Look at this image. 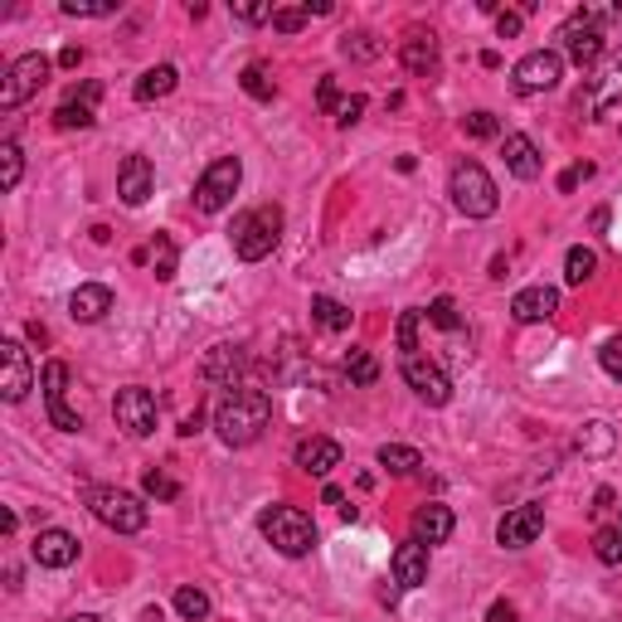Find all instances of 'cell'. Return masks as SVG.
Here are the masks:
<instances>
[{
  "label": "cell",
  "instance_id": "9",
  "mask_svg": "<svg viewBox=\"0 0 622 622\" xmlns=\"http://www.w3.org/2000/svg\"><path fill=\"white\" fill-rule=\"evenodd\" d=\"M112 418H117L122 433L151 438L156 433V394L142 389V384H127V389H117V399H112Z\"/></svg>",
  "mask_w": 622,
  "mask_h": 622
},
{
  "label": "cell",
  "instance_id": "55",
  "mask_svg": "<svg viewBox=\"0 0 622 622\" xmlns=\"http://www.w3.org/2000/svg\"><path fill=\"white\" fill-rule=\"evenodd\" d=\"M25 331H30V341H39V346H44V341H49V331H44V326H39V321H30V326H25Z\"/></svg>",
  "mask_w": 622,
  "mask_h": 622
},
{
  "label": "cell",
  "instance_id": "33",
  "mask_svg": "<svg viewBox=\"0 0 622 622\" xmlns=\"http://www.w3.org/2000/svg\"><path fill=\"white\" fill-rule=\"evenodd\" d=\"M593 554L603 564H622V516L613 520V525H598V535H593Z\"/></svg>",
  "mask_w": 622,
  "mask_h": 622
},
{
  "label": "cell",
  "instance_id": "10",
  "mask_svg": "<svg viewBox=\"0 0 622 622\" xmlns=\"http://www.w3.org/2000/svg\"><path fill=\"white\" fill-rule=\"evenodd\" d=\"M564 78V54H554V49H535V54H525V59L511 69V88L516 93H550L554 83Z\"/></svg>",
  "mask_w": 622,
  "mask_h": 622
},
{
  "label": "cell",
  "instance_id": "1",
  "mask_svg": "<svg viewBox=\"0 0 622 622\" xmlns=\"http://www.w3.org/2000/svg\"><path fill=\"white\" fill-rule=\"evenodd\" d=\"M273 423V399H268L263 389H229L219 404H214V428H219V438L229 448H248L263 438V428Z\"/></svg>",
  "mask_w": 622,
  "mask_h": 622
},
{
  "label": "cell",
  "instance_id": "28",
  "mask_svg": "<svg viewBox=\"0 0 622 622\" xmlns=\"http://www.w3.org/2000/svg\"><path fill=\"white\" fill-rule=\"evenodd\" d=\"M593 273H598V253L574 244L569 253H564V282H569V287H584V282H593Z\"/></svg>",
  "mask_w": 622,
  "mask_h": 622
},
{
  "label": "cell",
  "instance_id": "44",
  "mask_svg": "<svg viewBox=\"0 0 622 622\" xmlns=\"http://www.w3.org/2000/svg\"><path fill=\"white\" fill-rule=\"evenodd\" d=\"M598 365L608 370L618 384H622V336H613V341H603V350H598Z\"/></svg>",
  "mask_w": 622,
  "mask_h": 622
},
{
  "label": "cell",
  "instance_id": "13",
  "mask_svg": "<svg viewBox=\"0 0 622 622\" xmlns=\"http://www.w3.org/2000/svg\"><path fill=\"white\" fill-rule=\"evenodd\" d=\"M0 394H5V404H20L30 389H35V365H30V350L20 341H0Z\"/></svg>",
  "mask_w": 622,
  "mask_h": 622
},
{
  "label": "cell",
  "instance_id": "53",
  "mask_svg": "<svg viewBox=\"0 0 622 622\" xmlns=\"http://www.w3.org/2000/svg\"><path fill=\"white\" fill-rule=\"evenodd\" d=\"M78 64H83V49H73V44H69V49L59 54V69H78Z\"/></svg>",
  "mask_w": 622,
  "mask_h": 622
},
{
  "label": "cell",
  "instance_id": "16",
  "mask_svg": "<svg viewBox=\"0 0 622 622\" xmlns=\"http://www.w3.org/2000/svg\"><path fill=\"white\" fill-rule=\"evenodd\" d=\"M151 190H156V166L146 161L142 151H132L127 161H122V171H117V195H122V205L142 210L146 200H151Z\"/></svg>",
  "mask_w": 622,
  "mask_h": 622
},
{
  "label": "cell",
  "instance_id": "52",
  "mask_svg": "<svg viewBox=\"0 0 622 622\" xmlns=\"http://www.w3.org/2000/svg\"><path fill=\"white\" fill-rule=\"evenodd\" d=\"M608 511H613V491H608V486H603V491L593 496V516H608Z\"/></svg>",
  "mask_w": 622,
  "mask_h": 622
},
{
  "label": "cell",
  "instance_id": "14",
  "mask_svg": "<svg viewBox=\"0 0 622 622\" xmlns=\"http://www.w3.org/2000/svg\"><path fill=\"white\" fill-rule=\"evenodd\" d=\"M540 530H545V506H516V511L501 516V525H496V540H501L506 550H525L540 540Z\"/></svg>",
  "mask_w": 622,
  "mask_h": 622
},
{
  "label": "cell",
  "instance_id": "23",
  "mask_svg": "<svg viewBox=\"0 0 622 622\" xmlns=\"http://www.w3.org/2000/svg\"><path fill=\"white\" fill-rule=\"evenodd\" d=\"M297 467L307 472V477H326L331 467H341V443H336V438H302Z\"/></svg>",
  "mask_w": 622,
  "mask_h": 622
},
{
  "label": "cell",
  "instance_id": "36",
  "mask_svg": "<svg viewBox=\"0 0 622 622\" xmlns=\"http://www.w3.org/2000/svg\"><path fill=\"white\" fill-rule=\"evenodd\" d=\"M418 321H423V312H418V307L399 312V326H394V341H399L404 355H418Z\"/></svg>",
  "mask_w": 622,
  "mask_h": 622
},
{
  "label": "cell",
  "instance_id": "37",
  "mask_svg": "<svg viewBox=\"0 0 622 622\" xmlns=\"http://www.w3.org/2000/svg\"><path fill=\"white\" fill-rule=\"evenodd\" d=\"M346 375L355 380V384H375L380 380L375 355H370V350H350V355H346Z\"/></svg>",
  "mask_w": 622,
  "mask_h": 622
},
{
  "label": "cell",
  "instance_id": "40",
  "mask_svg": "<svg viewBox=\"0 0 622 622\" xmlns=\"http://www.w3.org/2000/svg\"><path fill=\"white\" fill-rule=\"evenodd\" d=\"M64 15L103 20V15H117V0H64Z\"/></svg>",
  "mask_w": 622,
  "mask_h": 622
},
{
  "label": "cell",
  "instance_id": "5",
  "mask_svg": "<svg viewBox=\"0 0 622 622\" xmlns=\"http://www.w3.org/2000/svg\"><path fill=\"white\" fill-rule=\"evenodd\" d=\"M278 239H282V210L278 205H258L234 224V253H239L244 263H263V258L278 248Z\"/></svg>",
  "mask_w": 622,
  "mask_h": 622
},
{
  "label": "cell",
  "instance_id": "26",
  "mask_svg": "<svg viewBox=\"0 0 622 622\" xmlns=\"http://www.w3.org/2000/svg\"><path fill=\"white\" fill-rule=\"evenodd\" d=\"M69 312H73V321H103L112 312V292L103 282H83V287L69 297Z\"/></svg>",
  "mask_w": 622,
  "mask_h": 622
},
{
  "label": "cell",
  "instance_id": "39",
  "mask_svg": "<svg viewBox=\"0 0 622 622\" xmlns=\"http://www.w3.org/2000/svg\"><path fill=\"white\" fill-rule=\"evenodd\" d=\"M380 49H384V44L370 35V30H360V35H346V39H341V54H346V59H375Z\"/></svg>",
  "mask_w": 622,
  "mask_h": 622
},
{
  "label": "cell",
  "instance_id": "56",
  "mask_svg": "<svg viewBox=\"0 0 622 622\" xmlns=\"http://www.w3.org/2000/svg\"><path fill=\"white\" fill-rule=\"evenodd\" d=\"M166 613H161V608H146V613H142V622H161Z\"/></svg>",
  "mask_w": 622,
  "mask_h": 622
},
{
  "label": "cell",
  "instance_id": "17",
  "mask_svg": "<svg viewBox=\"0 0 622 622\" xmlns=\"http://www.w3.org/2000/svg\"><path fill=\"white\" fill-rule=\"evenodd\" d=\"M399 64H404V69H409L414 78H433L438 64H443L433 30H409V35L399 39Z\"/></svg>",
  "mask_w": 622,
  "mask_h": 622
},
{
  "label": "cell",
  "instance_id": "8",
  "mask_svg": "<svg viewBox=\"0 0 622 622\" xmlns=\"http://www.w3.org/2000/svg\"><path fill=\"white\" fill-rule=\"evenodd\" d=\"M49 73H54V59H44V54H25V59H15L5 69V83H0V108L15 112L20 103H30V98L49 83Z\"/></svg>",
  "mask_w": 622,
  "mask_h": 622
},
{
  "label": "cell",
  "instance_id": "47",
  "mask_svg": "<svg viewBox=\"0 0 622 622\" xmlns=\"http://www.w3.org/2000/svg\"><path fill=\"white\" fill-rule=\"evenodd\" d=\"M360 112H365V98H341V108H336V122H341V127H355L360 122Z\"/></svg>",
  "mask_w": 622,
  "mask_h": 622
},
{
  "label": "cell",
  "instance_id": "41",
  "mask_svg": "<svg viewBox=\"0 0 622 622\" xmlns=\"http://www.w3.org/2000/svg\"><path fill=\"white\" fill-rule=\"evenodd\" d=\"M462 132H467L472 142H486V137H496V132H501V122H496L491 112H467V117H462Z\"/></svg>",
  "mask_w": 622,
  "mask_h": 622
},
{
  "label": "cell",
  "instance_id": "29",
  "mask_svg": "<svg viewBox=\"0 0 622 622\" xmlns=\"http://www.w3.org/2000/svg\"><path fill=\"white\" fill-rule=\"evenodd\" d=\"M380 467H384V472H394V477H414V472L423 467V457H418V448L384 443V448H380Z\"/></svg>",
  "mask_w": 622,
  "mask_h": 622
},
{
  "label": "cell",
  "instance_id": "12",
  "mask_svg": "<svg viewBox=\"0 0 622 622\" xmlns=\"http://www.w3.org/2000/svg\"><path fill=\"white\" fill-rule=\"evenodd\" d=\"M399 370H404V384H409V389L428 404V409H443V404L452 399V380L433 365V360H423V355H404V365H399Z\"/></svg>",
  "mask_w": 622,
  "mask_h": 622
},
{
  "label": "cell",
  "instance_id": "38",
  "mask_svg": "<svg viewBox=\"0 0 622 622\" xmlns=\"http://www.w3.org/2000/svg\"><path fill=\"white\" fill-rule=\"evenodd\" d=\"M142 486H146V496H156V501H176V496H180V482L171 477V472H161V467L146 472Z\"/></svg>",
  "mask_w": 622,
  "mask_h": 622
},
{
  "label": "cell",
  "instance_id": "43",
  "mask_svg": "<svg viewBox=\"0 0 622 622\" xmlns=\"http://www.w3.org/2000/svg\"><path fill=\"white\" fill-rule=\"evenodd\" d=\"M307 20H312L307 5H287V10H278V15H273V30H282V35H297Z\"/></svg>",
  "mask_w": 622,
  "mask_h": 622
},
{
  "label": "cell",
  "instance_id": "45",
  "mask_svg": "<svg viewBox=\"0 0 622 622\" xmlns=\"http://www.w3.org/2000/svg\"><path fill=\"white\" fill-rule=\"evenodd\" d=\"M273 5H234V20H244V25H273Z\"/></svg>",
  "mask_w": 622,
  "mask_h": 622
},
{
  "label": "cell",
  "instance_id": "21",
  "mask_svg": "<svg viewBox=\"0 0 622 622\" xmlns=\"http://www.w3.org/2000/svg\"><path fill=\"white\" fill-rule=\"evenodd\" d=\"M452 525H457V520H452V511L443 501H428V506H418L414 511V540L418 545H443V540L452 535Z\"/></svg>",
  "mask_w": 622,
  "mask_h": 622
},
{
  "label": "cell",
  "instance_id": "48",
  "mask_svg": "<svg viewBox=\"0 0 622 622\" xmlns=\"http://www.w3.org/2000/svg\"><path fill=\"white\" fill-rule=\"evenodd\" d=\"M316 103H321V112H336V108H341V93H336V78H321V88H316Z\"/></svg>",
  "mask_w": 622,
  "mask_h": 622
},
{
  "label": "cell",
  "instance_id": "24",
  "mask_svg": "<svg viewBox=\"0 0 622 622\" xmlns=\"http://www.w3.org/2000/svg\"><path fill=\"white\" fill-rule=\"evenodd\" d=\"M244 370H248V355H244L239 346H214L210 360H205V380L210 384H224V389H239L234 380H239Z\"/></svg>",
  "mask_w": 622,
  "mask_h": 622
},
{
  "label": "cell",
  "instance_id": "57",
  "mask_svg": "<svg viewBox=\"0 0 622 622\" xmlns=\"http://www.w3.org/2000/svg\"><path fill=\"white\" fill-rule=\"evenodd\" d=\"M64 622H98L93 613H78V618H64Z\"/></svg>",
  "mask_w": 622,
  "mask_h": 622
},
{
  "label": "cell",
  "instance_id": "31",
  "mask_svg": "<svg viewBox=\"0 0 622 622\" xmlns=\"http://www.w3.org/2000/svg\"><path fill=\"white\" fill-rule=\"evenodd\" d=\"M176 613L185 622H205L210 618V593L205 588H195V584H180L176 588Z\"/></svg>",
  "mask_w": 622,
  "mask_h": 622
},
{
  "label": "cell",
  "instance_id": "7",
  "mask_svg": "<svg viewBox=\"0 0 622 622\" xmlns=\"http://www.w3.org/2000/svg\"><path fill=\"white\" fill-rule=\"evenodd\" d=\"M239 180H244L239 156H219V161H210V171L200 176V185H195V210L200 214L229 210V200L239 195Z\"/></svg>",
  "mask_w": 622,
  "mask_h": 622
},
{
  "label": "cell",
  "instance_id": "3",
  "mask_svg": "<svg viewBox=\"0 0 622 622\" xmlns=\"http://www.w3.org/2000/svg\"><path fill=\"white\" fill-rule=\"evenodd\" d=\"M448 195H452V205L467 214V219H491L496 205H501V190H496V180L486 176L477 161H457V166H452Z\"/></svg>",
  "mask_w": 622,
  "mask_h": 622
},
{
  "label": "cell",
  "instance_id": "46",
  "mask_svg": "<svg viewBox=\"0 0 622 622\" xmlns=\"http://www.w3.org/2000/svg\"><path fill=\"white\" fill-rule=\"evenodd\" d=\"M520 25H525V15H520V10H496V35H501V39H516Z\"/></svg>",
  "mask_w": 622,
  "mask_h": 622
},
{
  "label": "cell",
  "instance_id": "11",
  "mask_svg": "<svg viewBox=\"0 0 622 622\" xmlns=\"http://www.w3.org/2000/svg\"><path fill=\"white\" fill-rule=\"evenodd\" d=\"M44 409H49V423L59 428V433H78V428H83V418L69 409V365H64V360H49V365H44Z\"/></svg>",
  "mask_w": 622,
  "mask_h": 622
},
{
  "label": "cell",
  "instance_id": "15",
  "mask_svg": "<svg viewBox=\"0 0 622 622\" xmlns=\"http://www.w3.org/2000/svg\"><path fill=\"white\" fill-rule=\"evenodd\" d=\"M98 98H103V83H83L54 108V127L59 132H83L98 122Z\"/></svg>",
  "mask_w": 622,
  "mask_h": 622
},
{
  "label": "cell",
  "instance_id": "6",
  "mask_svg": "<svg viewBox=\"0 0 622 622\" xmlns=\"http://www.w3.org/2000/svg\"><path fill=\"white\" fill-rule=\"evenodd\" d=\"M559 39H564V54H569L579 69H593V64L603 59V15H598V10H574V15L564 20Z\"/></svg>",
  "mask_w": 622,
  "mask_h": 622
},
{
  "label": "cell",
  "instance_id": "42",
  "mask_svg": "<svg viewBox=\"0 0 622 622\" xmlns=\"http://www.w3.org/2000/svg\"><path fill=\"white\" fill-rule=\"evenodd\" d=\"M428 321H433V326H443V331H457V326H462L457 302H452V297H438L433 307H428Z\"/></svg>",
  "mask_w": 622,
  "mask_h": 622
},
{
  "label": "cell",
  "instance_id": "32",
  "mask_svg": "<svg viewBox=\"0 0 622 622\" xmlns=\"http://www.w3.org/2000/svg\"><path fill=\"white\" fill-rule=\"evenodd\" d=\"M239 83H244L248 98H258V103H273V93H278V83H273V73H268V64H248Z\"/></svg>",
  "mask_w": 622,
  "mask_h": 622
},
{
  "label": "cell",
  "instance_id": "54",
  "mask_svg": "<svg viewBox=\"0 0 622 622\" xmlns=\"http://www.w3.org/2000/svg\"><path fill=\"white\" fill-rule=\"evenodd\" d=\"M321 501H326V506H341V501H346V496H341V486H326V491H321Z\"/></svg>",
  "mask_w": 622,
  "mask_h": 622
},
{
  "label": "cell",
  "instance_id": "2",
  "mask_svg": "<svg viewBox=\"0 0 622 622\" xmlns=\"http://www.w3.org/2000/svg\"><path fill=\"white\" fill-rule=\"evenodd\" d=\"M258 530H263L268 545L278 554H287V559H302V554L316 550V520L307 511H297V506H268V511L258 516Z\"/></svg>",
  "mask_w": 622,
  "mask_h": 622
},
{
  "label": "cell",
  "instance_id": "25",
  "mask_svg": "<svg viewBox=\"0 0 622 622\" xmlns=\"http://www.w3.org/2000/svg\"><path fill=\"white\" fill-rule=\"evenodd\" d=\"M613 103H622V49L603 64V73L588 83V108H593V112H608Z\"/></svg>",
  "mask_w": 622,
  "mask_h": 622
},
{
  "label": "cell",
  "instance_id": "51",
  "mask_svg": "<svg viewBox=\"0 0 622 622\" xmlns=\"http://www.w3.org/2000/svg\"><path fill=\"white\" fill-rule=\"evenodd\" d=\"M200 428H205V414H200V409H195V414H190V418H185V423H180V438H195V433H200Z\"/></svg>",
  "mask_w": 622,
  "mask_h": 622
},
{
  "label": "cell",
  "instance_id": "30",
  "mask_svg": "<svg viewBox=\"0 0 622 622\" xmlns=\"http://www.w3.org/2000/svg\"><path fill=\"white\" fill-rule=\"evenodd\" d=\"M312 316L321 331H350V307L336 297H312Z\"/></svg>",
  "mask_w": 622,
  "mask_h": 622
},
{
  "label": "cell",
  "instance_id": "34",
  "mask_svg": "<svg viewBox=\"0 0 622 622\" xmlns=\"http://www.w3.org/2000/svg\"><path fill=\"white\" fill-rule=\"evenodd\" d=\"M20 176H25V156H20V146L15 142H0V190H15L20 185Z\"/></svg>",
  "mask_w": 622,
  "mask_h": 622
},
{
  "label": "cell",
  "instance_id": "20",
  "mask_svg": "<svg viewBox=\"0 0 622 622\" xmlns=\"http://www.w3.org/2000/svg\"><path fill=\"white\" fill-rule=\"evenodd\" d=\"M501 156H506V171H511L516 180H535L540 171H545V156H540V146L525 137V132H511L501 146Z\"/></svg>",
  "mask_w": 622,
  "mask_h": 622
},
{
  "label": "cell",
  "instance_id": "49",
  "mask_svg": "<svg viewBox=\"0 0 622 622\" xmlns=\"http://www.w3.org/2000/svg\"><path fill=\"white\" fill-rule=\"evenodd\" d=\"M588 176H593V166H569V171L559 176V190H564V195H569V190L579 185V180H588Z\"/></svg>",
  "mask_w": 622,
  "mask_h": 622
},
{
  "label": "cell",
  "instance_id": "27",
  "mask_svg": "<svg viewBox=\"0 0 622 622\" xmlns=\"http://www.w3.org/2000/svg\"><path fill=\"white\" fill-rule=\"evenodd\" d=\"M176 83H180L176 64H156V69H146V73L137 78L132 98H137V103H156V98H171V93H176Z\"/></svg>",
  "mask_w": 622,
  "mask_h": 622
},
{
  "label": "cell",
  "instance_id": "4",
  "mask_svg": "<svg viewBox=\"0 0 622 622\" xmlns=\"http://www.w3.org/2000/svg\"><path fill=\"white\" fill-rule=\"evenodd\" d=\"M83 506L103 520L108 530H117V535H137V530H146L142 496L122 491V486H83Z\"/></svg>",
  "mask_w": 622,
  "mask_h": 622
},
{
  "label": "cell",
  "instance_id": "18",
  "mask_svg": "<svg viewBox=\"0 0 622 622\" xmlns=\"http://www.w3.org/2000/svg\"><path fill=\"white\" fill-rule=\"evenodd\" d=\"M30 554H35L39 569H69V564L78 559V540L69 535V530L49 525L35 535V545H30Z\"/></svg>",
  "mask_w": 622,
  "mask_h": 622
},
{
  "label": "cell",
  "instance_id": "19",
  "mask_svg": "<svg viewBox=\"0 0 622 622\" xmlns=\"http://www.w3.org/2000/svg\"><path fill=\"white\" fill-rule=\"evenodd\" d=\"M559 312V292L545 287V282H535V287H520L516 297H511V316L520 326H530V321H550V316Z\"/></svg>",
  "mask_w": 622,
  "mask_h": 622
},
{
  "label": "cell",
  "instance_id": "50",
  "mask_svg": "<svg viewBox=\"0 0 622 622\" xmlns=\"http://www.w3.org/2000/svg\"><path fill=\"white\" fill-rule=\"evenodd\" d=\"M486 622H516V603H506V598H496L491 613H486Z\"/></svg>",
  "mask_w": 622,
  "mask_h": 622
},
{
  "label": "cell",
  "instance_id": "22",
  "mask_svg": "<svg viewBox=\"0 0 622 622\" xmlns=\"http://www.w3.org/2000/svg\"><path fill=\"white\" fill-rule=\"evenodd\" d=\"M389 569H394V584H399V588L428 584V545H418V540H404V545L394 550Z\"/></svg>",
  "mask_w": 622,
  "mask_h": 622
},
{
  "label": "cell",
  "instance_id": "35",
  "mask_svg": "<svg viewBox=\"0 0 622 622\" xmlns=\"http://www.w3.org/2000/svg\"><path fill=\"white\" fill-rule=\"evenodd\" d=\"M151 258H156V278L171 282L176 278V263H180V248H176L171 234H156V239H151Z\"/></svg>",
  "mask_w": 622,
  "mask_h": 622
}]
</instances>
